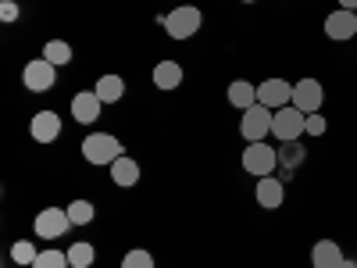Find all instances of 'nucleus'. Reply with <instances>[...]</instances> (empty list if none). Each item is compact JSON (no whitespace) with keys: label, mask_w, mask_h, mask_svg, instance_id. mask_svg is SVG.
Instances as JSON below:
<instances>
[{"label":"nucleus","mask_w":357,"mask_h":268,"mask_svg":"<svg viewBox=\"0 0 357 268\" xmlns=\"http://www.w3.org/2000/svg\"><path fill=\"white\" fill-rule=\"evenodd\" d=\"M307 133V114L296 111L293 104L289 107H279L275 118H272V136H279V143H293Z\"/></svg>","instance_id":"7ed1b4c3"},{"label":"nucleus","mask_w":357,"mask_h":268,"mask_svg":"<svg viewBox=\"0 0 357 268\" xmlns=\"http://www.w3.org/2000/svg\"><path fill=\"white\" fill-rule=\"evenodd\" d=\"M43 57H47L50 65H68V61H72V47H68L65 40H47Z\"/></svg>","instance_id":"6ab92c4d"},{"label":"nucleus","mask_w":357,"mask_h":268,"mask_svg":"<svg viewBox=\"0 0 357 268\" xmlns=\"http://www.w3.org/2000/svg\"><path fill=\"white\" fill-rule=\"evenodd\" d=\"M325 100V89L318 79H301V82H293V107L296 111H304V114H318Z\"/></svg>","instance_id":"6e6552de"},{"label":"nucleus","mask_w":357,"mask_h":268,"mask_svg":"<svg viewBox=\"0 0 357 268\" xmlns=\"http://www.w3.org/2000/svg\"><path fill=\"white\" fill-rule=\"evenodd\" d=\"M122 154H126V151H122V140L111 136V133H89V136L82 140V158H86L89 165H107V168H111Z\"/></svg>","instance_id":"f257e3e1"},{"label":"nucleus","mask_w":357,"mask_h":268,"mask_svg":"<svg viewBox=\"0 0 357 268\" xmlns=\"http://www.w3.org/2000/svg\"><path fill=\"white\" fill-rule=\"evenodd\" d=\"M122 268H154V258H151V251L136 247V251H129V254L122 258Z\"/></svg>","instance_id":"b1692460"},{"label":"nucleus","mask_w":357,"mask_h":268,"mask_svg":"<svg viewBox=\"0 0 357 268\" xmlns=\"http://www.w3.org/2000/svg\"><path fill=\"white\" fill-rule=\"evenodd\" d=\"M340 8H347V11H357V0H340Z\"/></svg>","instance_id":"cd10ccee"},{"label":"nucleus","mask_w":357,"mask_h":268,"mask_svg":"<svg viewBox=\"0 0 357 268\" xmlns=\"http://www.w3.org/2000/svg\"><path fill=\"white\" fill-rule=\"evenodd\" d=\"M229 104L240 107V111L254 107V104H257V86H254L250 79H236V82L229 86Z\"/></svg>","instance_id":"dca6fc26"},{"label":"nucleus","mask_w":357,"mask_h":268,"mask_svg":"<svg viewBox=\"0 0 357 268\" xmlns=\"http://www.w3.org/2000/svg\"><path fill=\"white\" fill-rule=\"evenodd\" d=\"M36 236H43V240H57V236H65L72 229V218H68V207H43V211L36 215L33 222Z\"/></svg>","instance_id":"423d86ee"},{"label":"nucleus","mask_w":357,"mask_h":268,"mask_svg":"<svg viewBox=\"0 0 357 268\" xmlns=\"http://www.w3.org/2000/svg\"><path fill=\"white\" fill-rule=\"evenodd\" d=\"M272 118H275V111H272V107H264V104L247 107L243 118H240V133H243V140H247V143H261L268 133H272Z\"/></svg>","instance_id":"39448f33"},{"label":"nucleus","mask_w":357,"mask_h":268,"mask_svg":"<svg viewBox=\"0 0 357 268\" xmlns=\"http://www.w3.org/2000/svg\"><path fill=\"white\" fill-rule=\"evenodd\" d=\"M33 268H68V251H40Z\"/></svg>","instance_id":"5701e85b"},{"label":"nucleus","mask_w":357,"mask_h":268,"mask_svg":"<svg viewBox=\"0 0 357 268\" xmlns=\"http://www.w3.org/2000/svg\"><path fill=\"white\" fill-rule=\"evenodd\" d=\"M11 258H15L18 265H36V258H40V251H36L33 244H25V240H18V244L11 247Z\"/></svg>","instance_id":"393cba45"},{"label":"nucleus","mask_w":357,"mask_h":268,"mask_svg":"<svg viewBox=\"0 0 357 268\" xmlns=\"http://www.w3.org/2000/svg\"><path fill=\"white\" fill-rule=\"evenodd\" d=\"M0 18H4V22H15V18H18V4L4 0V4H0Z\"/></svg>","instance_id":"bb28decb"},{"label":"nucleus","mask_w":357,"mask_h":268,"mask_svg":"<svg viewBox=\"0 0 357 268\" xmlns=\"http://www.w3.org/2000/svg\"><path fill=\"white\" fill-rule=\"evenodd\" d=\"M257 104L272 107V111L289 107L293 104V82H286V79H264L257 86Z\"/></svg>","instance_id":"0eeeda50"},{"label":"nucleus","mask_w":357,"mask_h":268,"mask_svg":"<svg viewBox=\"0 0 357 268\" xmlns=\"http://www.w3.org/2000/svg\"><path fill=\"white\" fill-rule=\"evenodd\" d=\"M93 244H72L68 247V265L72 268H89V265H93Z\"/></svg>","instance_id":"aec40b11"},{"label":"nucleus","mask_w":357,"mask_h":268,"mask_svg":"<svg viewBox=\"0 0 357 268\" xmlns=\"http://www.w3.org/2000/svg\"><path fill=\"white\" fill-rule=\"evenodd\" d=\"M29 133H33L36 143H54L57 136H61V118H57L54 111H40V114H33Z\"/></svg>","instance_id":"f8f14e48"},{"label":"nucleus","mask_w":357,"mask_h":268,"mask_svg":"<svg viewBox=\"0 0 357 268\" xmlns=\"http://www.w3.org/2000/svg\"><path fill=\"white\" fill-rule=\"evenodd\" d=\"M343 251H340V244L336 240H318L314 244V251H311V265L314 268H343Z\"/></svg>","instance_id":"ddd939ff"},{"label":"nucleus","mask_w":357,"mask_h":268,"mask_svg":"<svg viewBox=\"0 0 357 268\" xmlns=\"http://www.w3.org/2000/svg\"><path fill=\"white\" fill-rule=\"evenodd\" d=\"M161 25H165V33L172 36V40H190L193 33H200V25H204V15H200V8H175V11H168L165 18H161Z\"/></svg>","instance_id":"f03ea898"},{"label":"nucleus","mask_w":357,"mask_h":268,"mask_svg":"<svg viewBox=\"0 0 357 268\" xmlns=\"http://www.w3.org/2000/svg\"><path fill=\"white\" fill-rule=\"evenodd\" d=\"M275 165H279V151L272 143H247V151H243V168L250 172V175H257V179H264V175H272L275 172Z\"/></svg>","instance_id":"20e7f679"},{"label":"nucleus","mask_w":357,"mask_h":268,"mask_svg":"<svg viewBox=\"0 0 357 268\" xmlns=\"http://www.w3.org/2000/svg\"><path fill=\"white\" fill-rule=\"evenodd\" d=\"M22 79H25V86L33 89V94H47V89L57 82V65H50L47 57H36V61L25 65Z\"/></svg>","instance_id":"1a4fd4ad"},{"label":"nucleus","mask_w":357,"mask_h":268,"mask_svg":"<svg viewBox=\"0 0 357 268\" xmlns=\"http://www.w3.org/2000/svg\"><path fill=\"white\" fill-rule=\"evenodd\" d=\"M93 94H97V97H100L104 104H114V100H122V97H126V79H122V75H111V72H107V75H100V79H97Z\"/></svg>","instance_id":"2eb2a0df"},{"label":"nucleus","mask_w":357,"mask_h":268,"mask_svg":"<svg viewBox=\"0 0 357 268\" xmlns=\"http://www.w3.org/2000/svg\"><path fill=\"white\" fill-rule=\"evenodd\" d=\"M325 36L329 40H354L357 36V11H347V8H336L329 18H325Z\"/></svg>","instance_id":"9d476101"},{"label":"nucleus","mask_w":357,"mask_h":268,"mask_svg":"<svg viewBox=\"0 0 357 268\" xmlns=\"http://www.w3.org/2000/svg\"><path fill=\"white\" fill-rule=\"evenodd\" d=\"M243 4H254V0H243Z\"/></svg>","instance_id":"c756f323"},{"label":"nucleus","mask_w":357,"mask_h":268,"mask_svg":"<svg viewBox=\"0 0 357 268\" xmlns=\"http://www.w3.org/2000/svg\"><path fill=\"white\" fill-rule=\"evenodd\" d=\"M282 200H286V190H282V183L275 175L257 179V204L261 207H282Z\"/></svg>","instance_id":"4468645a"},{"label":"nucleus","mask_w":357,"mask_h":268,"mask_svg":"<svg viewBox=\"0 0 357 268\" xmlns=\"http://www.w3.org/2000/svg\"><path fill=\"white\" fill-rule=\"evenodd\" d=\"M304 161V147L301 143H279V165H286V168H296Z\"/></svg>","instance_id":"4be33fe9"},{"label":"nucleus","mask_w":357,"mask_h":268,"mask_svg":"<svg viewBox=\"0 0 357 268\" xmlns=\"http://www.w3.org/2000/svg\"><path fill=\"white\" fill-rule=\"evenodd\" d=\"M343 268H357V261H343Z\"/></svg>","instance_id":"c85d7f7f"},{"label":"nucleus","mask_w":357,"mask_h":268,"mask_svg":"<svg viewBox=\"0 0 357 268\" xmlns=\"http://www.w3.org/2000/svg\"><path fill=\"white\" fill-rule=\"evenodd\" d=\"M178 82H183V65H175V61L154 65V86L158 89H175Z\"/></svg>","instance_id":"a211bd4d"},{"label":"nucleus","mask_w":357,"mask_h":268,"mask_svg":"<svg viewBox=\"0 0 357 268\" xmlns=\"http://www.w3.org/2000/svg\"><path fill=\"white\" fill-rule=\"evenodd\" d=\"M100 107H104V100L93 94V89H82V94L72 97V114H75V122H82V126H93L100 118Z\"/></svg>","instance_id":"9b49d317"},{"label":"nucleus","mask_w":357,"mask_h":268,"mask_svg":"<svg viewBox=\"0 0 357 268\" xmlns=\"http://www.w3.org/2000/svg\"><path fill=\"white\" fill-rule=\"evenodd\" d=\"M325 133V118L321 114H307V136H321Z\"/></svg>","instance_id":"a878e982"},{"label":"nucleus","mask_w":357,"mask_h":268,"mask_svg":"<svg viewBox=\"0 0 357 268\" xmlns=\"http://www.w3.org/2000/svg\"><path fill=\"white\" fill-rule=\"evenodd\" d=\"M111 179H114V186H136V183H139V165H136V158L122 154V158L111 165Z\"/></svg>","instance_id":"f3484780"},{"label":"nucleus","mask_w":357,"mask_h":268,"mask_svg":"<svg viewBox=\"0 0 357 268\" xmlns=\"http://www.w3.org/2000/svg\"><path fill=\"white\" fill-rule=\"evenodd\" d=\"M93 204H89V200H72L68 204V218H72V225H89V222H93Z\"/></svg>","instance_id":"412c9836"}]
</instances>
